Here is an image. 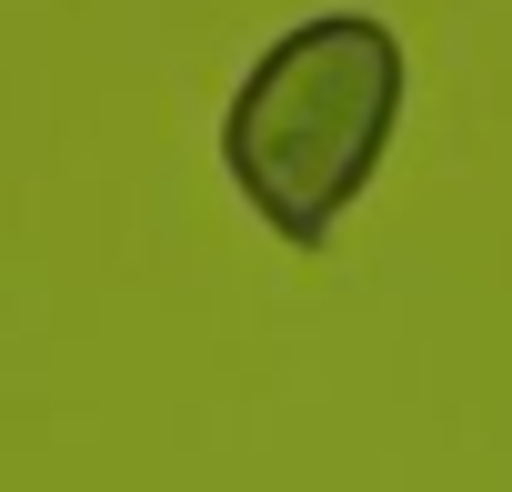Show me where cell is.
Here are the masks:
<instances>
[{
	"mask_svg": "<svg viewBox=\"0 0 512 492\" xmlns=\"http://www.w3.org/2000/svg\"><path fill=\"white\" fill-rule=\"evenodd\" d=\"M402 41L372 11H312L241 71L221 111V171L292 252H322L372 191L402 121Z\"/></svg>",
	"mask_w": 512,
	"mask_h": 492,
	"instance_id": "1",
	"label": "cell"
}]
</instances>
